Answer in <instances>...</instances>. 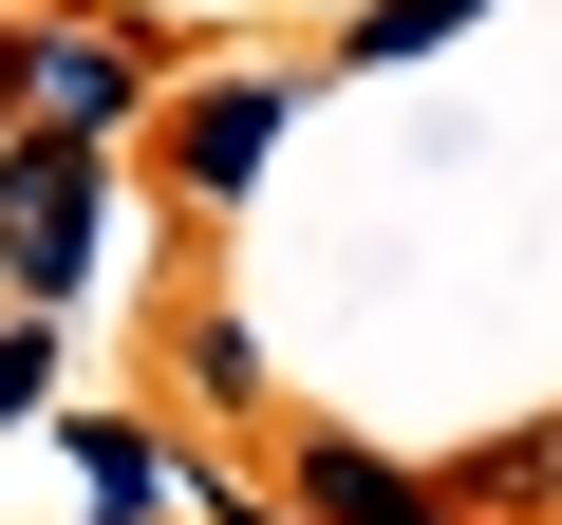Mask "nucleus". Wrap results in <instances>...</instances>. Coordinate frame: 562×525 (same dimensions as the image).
Instances as JSON below:
<instances>
[{"instance_id":"nucleus-1","label":"nucleus","mask_w":562,"mask_h":525,"mask_svg":"<svg viewBox=\"0 0 562 525\" xmlns=\"http://www.w3.org/2000/svg\"><path fill=\"white\" fill-rule=\"evenodd\" d=\"M150 113V57L113 38V20H76V0H57V20H0V132H57V150H113Z\"/></svg>"},{"instance_id":"nucleus-2","label":"nucleus","mask_w":562,"mask_h":525,"mask_svg":"<svg viewBox=\"0 0 562 525\" xmlns=\"http://www.w3.org/2000/svg\"><path fill=\"white\" fill-rule=\"evenodd\" d=\"M94 225H113V150H57V132H0V301H76L94 282Z\"/></svg>"},{"instance_id":"nucleus-3","label":"nucleus","mask_w":562,"mask_h":525,"mask_svg":"<svg viewBox=\"0 0 562 525\" xmlns=\"http://www.w3.org/2000/svg\"><path fill=\"white\" fill-rule=\"evenodd\" d=\"M281 113H301V94H281V76H206V94H169V206H244L262 188V150H281Z\"/></svg>"},{"instance_id":"nucleus-4","label":"nucleus","mask_w":562,"mask_h":525,"mask_svg":"<svg viewBox=\"0 0 562 525\" xmlns=\"http://www.w3.org/2000/svg\"><path fill=\"white\" fill-rule=\"evenodd\" d=\"M301 525H450V488L431 469H394V450H357V432H301Z\"/></svg>"},{"instance_id":"nucleus-5","label":"nucleus","mask_w":562,"mask_h":525,"mask_svg":"<svg viewBox=\"0 0 562 525\" xmlns=\"http://www.w3.org/2000/svg\"><path fill=\"white\" fill-rule=\"evenodd\" d=\"M469 20H487V0H375L338 57H431V38H469Z\"/></svg>"},{"instance_id":"nucleus-6","label":"nucleus","mask_w":562,"mask_h":525,"mask_svg":"<svg viewBox=\"0 0 562 525\" xmlns=\"http://www.w3.org/2000/svg\"><path fill=\"white\" fill-rule=\"evenodd\" d=\"M38 394H57V320H38V301H0V413H38Z\"/></svg>"},{"instance_id":"nucleus-7","label":"nucleus","mask_w":562,"mask_h":525,"mask_svg":"<svg viewBox=\"0 0 562 525\" xmlns=\"http://www.w3.org/2000/svg\"><path fill=\"white\" fill-rule=\"evenodd\" d=\"M188 338V394H262V357H244V320H169Z\"/></svg>"},{"instance_id":"nucleus-8","label":"nucleus","mask_w":562,"mask_h":525,"mask_svg":"<svg viewBox=\"0 0 562 525\" xmlns=\"http://www.w3.org/2000/svg\"><path fill=\"white\" fill-rule=\"evenodd\" d=\"M469 488H487V506H562V432H525V450H487Z\"/></svg>"}]
</instances>
